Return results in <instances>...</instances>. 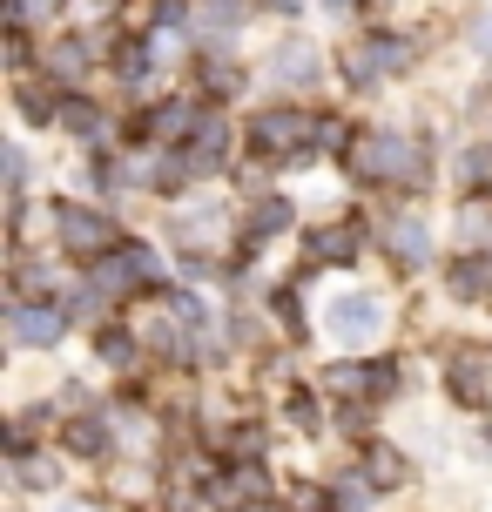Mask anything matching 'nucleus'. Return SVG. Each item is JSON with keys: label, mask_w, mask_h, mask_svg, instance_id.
Returning <instances> with one entry per match:
<instances>
[{"label": "nucleus", "mask_w": 492, "mask_h": 512, "mask_svg": "<svg viewBox=\"0 0 492 512\" xmlns=\"http://www.w3.org/2000/svg\"><path fill=\"white\" fill-rule=\"evenodd\" d=\"M68 445H75L81 459H102V452H108V425H95V418H75V425H68Z\"/></svg>", "instance_id": "nucleus-20"}, {"label": "nucleus", "mask_w": 492, "mask_h": 512, "mask_svg": "<svg viewBox=\"0 0 492 512\" xmlns=\"http://www.w3.org/2000/svg\"><path fill=\"white\" fill-rule=\"evenodd\" d=\"M378 236H385V250L398 256L405 270H425V263H432V223L412 216V209H391L385 223H378Z\"/></svg>", "instance_id": "nucleus-8"}, {"label": "nucleus", "mask_w": 492, "mask_h": 512, "mask_svg": "<svg viewBox=\"0 0 492 512\" xmlns=\"http://www.w3.org/2000/svg\"><path fill=\"white\" fill-rule=\"evenodd\" d=\"M196 128H203V108L189 102V95H182V102H169L156 115V135H162V142H182V135H196Z\"/></svg>", "instance_id": "nucleus-17"}, {"label": "nucleus", "mask_w": 492, "mask_h": 512, "mask_svg": "<svg viewBox=\"0 0 492 512\" xmlns=\"http://www.w3.org/2000/svg\"><path fill=\"white\" fill-rule=\"evenodd\" d=\"M88 61H95V48H88V34H61V41L48 48V68H54V75H81Z\"/></svg>", "instance_id": "nucleus-18"}, {"label": "nucleus", "mask_w": 492, "mask_h": 512, "mask_svg": "<svg viewBox=\"0 0 492 512\" xmlns=\"http://www.w3.org/2000/svg\"><path fill=\"white\" fill-rule=\"evenodd\" d=\"M270 7H277V14H297V0H270Z\"/></svg>", "instance_id": "nucleus-30"}, {"label": "nucleus", "mask_w": 492, "mask_h": 512, "mask_svg": "<svg viewBox=\"0 0 492 512\" xmlns=\"http://www.w3.org/2000/svg\"><path fill=\"white\" fill-rule=\"evenodd\" d=\"M54 230H61V250L68 256H108V209L61 203L54 209Z\"/></svg>", "instance_id": "nucleus-7"}, {"label": "nucleus", "mask_w": 492, "mask_h": 512, "mask_svg": "<svg viewBox=\"0 0 492 512\" xmlns=\"http://www.w3.org/2000/svg\"><path fill=\"white\" fill-rule=\"evenodd\" d=\"M324 331H331L337 344H371V337L385 331V304L364 297V290H344V297L324 304Z\"/></svg>", "instance_id": "nucleus-3"}, {"label": "nucleus", "mask_w": 492, "mask_h": 512, "mask_svg": "<svg viewBox=\"0 0 492 512\" xmlns=\"http://www.w3.org/2000/svg\"><path fill=\"white\" fill-rule=\"evenodd\" d=\"M486 230H492V203H486V196H472V209H466V243H479Z\"/></svg>", "instance_id": "nucleus-25"}, {"label": "nucleus", "mask_w": 492, "mask_h": 512, "mask_svg": "<svg viewBox=\"0 0 492 512\" xmlns=\"http://www.w3.org/2000/svg\"><path fill=\"white\" fill-rule=\"evenodd\" d=\"M196 21L203 27H236L243 21V0H196Z\"/></svg>", "instance_id": "nucleus-22"}, {"label": "nucleus", "mask_w": 492, "mask_h": 512, "mask_svg": "<svg viewBox=\"0 0 492 512\" xmlns=\"http://www.w3.org/2000/svg\"><path fill=\"white\" fill-rule=\"evenodd\" d=\"M223 162H230V122L223 115L209 122L203 115V128L189 135V169H223Z\"/></svg>", "instance_id": "nucleus-13"}, {"label": "nucleus", "mask_w": 492, "mask_h": 512, "mask_svg": "<svg viewBox=\"0 0 492 512\" xmlns=\"http://www.w3.org/2000/svg\"><path fill=\"white\" fill-rule=\"evenodd\" d=\"M324 7H351V0H324Z\"/></svg>", "instance_id": "nucleus-32"}, {"label": "nucleus", "mask_w": 492, "mask_h": 512, "mask_svg": "<svg viewBox=\"0 0 492 512\" xmlns=\"http://www.w3.org/2000/svg\"><path fill=\"white\" fill-rule=\"evenodd\" d=\"M61 128H68V135H102V108L68 95V102H61Z\"/></svg>", "instance_id": "nucleus-19"}, {"label": "nucleus", "mask_w": 492, "mask_h": 512, "mask_svg": "<svg viewBox=\"0 0 492 512\" xmlns=\"http://www.w3.org/2000/svg\"><path fill=\"white\" fill-rule=\"evenodd\" d=\"M472 48H479V54L492 61V21H479V27H472Z\"/></svg>", "instance_id": "nucleus-28"}, {"label": "nucleus", "mask_w": 492, "mask_h": 512, "mask_svg": "<svg viewBox=\"0 0 492 512\" xmlns=\"http://www.w3.org/2000/svg\"><path fill=\"white\" fill-rule=\"evenodd\" d=\"M317 115H304V108H263L257 122H250V142H257L263 155L277 149V155H290V162H304V155L317 149Z\"/></svg>", "instance_id": "nucleus-2"}, {"label": "nucleus", "mask_w": 492, "mask_h": 512, "mask_svg": "<svg viewBox=\"0 0 492 512\" xmlns=\"http://www.w3.org/2000/svg\"><path fill=\"white\" fill-rule=\"evenodd\" d=\"M61 512H102V506H81V499H68V506H61Z\"/></svg>", "instance_id": "nucleus-29"}, {"label": "nucleus", "mask_w": 492, "mask_h": 512, "mask_svg": "<svg viewBox=\"0 0 492 512\" xmlns=\"http://www.w3.org/2000/svg\"><path fill=\"white\" fill-rule=\"evenodd\" d=\"M331 391H344V398H385V391H398V364L378 358V364H331Z\"/></svg>", "instance_id": "nucleus-10"}, {"label": "nucleus", "mask_w": 492, "mask_h": 512, "mask_svg": "<svg viewBox=\"0 0 492 512\" xmlns=\"http://www.w3.org/2000/svg\"><path fill=\"white\" fill-rule=\"evenodd\" d=\"M270 75L284 81V88H311V81L324 75V54H317L311 41H284V48L270 54Z\"/></svg>", "instance_id": "nucleus-12"}, {"label": "nucleus", "mask_w": 492, "mask_h": 512, "mask_svg": "<svg viewBox=\"0 0 492 512\" xmlns=\"http://www.w3.org/2000/svg\"><path fill=\"white\" fill-rule=\"evenodd\" d=\"M7 331H14V344L54 351V344H61V331H68V310L54 304V297H21V304L7 310Z\"/></svg>", "instance_id": "nucleus-6"}, {"label": "nucleus", "mask_w": 492, "mask_h": 512, "mask_svg": "<svg viewBox=\"0 0 492 512\" xmlns=\"http://www.w3.org/2000/svg\"><path fill=\"white\" fill-rule=\"evenodd\" d=\"M162 256L149 243H122L115 256H95V283H102V297H129L135 283H156Z\"/></svg>", "instance_id": "nucleus-5"}, {"label": "nucleus", "mask_w": 492, "mask_h": 512, "mask_svg": "<svg viewBox=\"0 0 492 512\" xmlns=\"http://www.w3.org/2000/svg\"><path fill=\"white\" fill-rule=\"evenodd\" d=\"M445 384H452L459 405H486V391H492V344H459L452 364H445Z\"/></svg>", "instance_id": "nucleus-9"}, {"label": "nucleus", "mask_w": 492, "mask_h": 512, "mask_svg": "<svg viewBox=\"0 0 492 512\" xmlns=\"http://www.w3.org/2000/svg\"><path fill=\"white\" fill-rule=\"evenodd\" d=\"M243 512H277V506H243Z\"/></svg>", "instance_id": "nucleus-31"}, {"label": "nucleus", "mask_w": 492, "mask_h": 512, "mask_svg": "<svg viewBox=\"0 0 492 512\" xmlns=\"http://www.w3.org/2000/svg\"><path fill=\"white\" fill-rule=\"evenodd\" d=\"M14 472H21V486H27V492L54 486V465H48V459H27V452H21V459H14Z\"/></svg>", "instance_id": "nucleus-24"}, {"label": "nucleus", "mask_w": 492, "mask_h": 512, "mask_svg": "<svg viewBox=\"0 0 492 512\" xmlns=\"http://www.w3.org/2000/svg\"><path fill=\"white\" fill-rule=\"evenodd\" d=\"M445 283H452V297L479 304V297H492V263H486V256H459V263L445 270Z\"/></svg>", "instance_id": "nucleus-14"}, {"label": "nucleus", "mask_w": 492, "mask_h": 512, "mask_svg": "<svg viewBox=\"0 0 492 512\" xmlns=\"http://www.w3.org/2000/svg\"><path fill=\"white\" fill-rule=\"evenodd\" d=\"M364 486H371V492L405 486V459H398L391 445H371V452H364Z\"/></svg>", "instance_id": "nucleus-16"}, {"label": "nucleus", "mask_w": 492, "mask_h": 512, "mask_svg": "<svg viewBox=\"0 0 492 512\" xmlns=\"http://www.w3.org/2000/svg\"><path fill=\"white\" fill-rule=\"evenodd\" d=\"M290 411H297V425H304V432H317V405H311V398H304V391L290 398Z\"/></svg>", "instance_id": "nucleus-27"}, {"label": "nucleus", "mask_w": 492, "mask_h": 512, "mask_svg": "<svg viewBox=\"0 0 492 512\" xmlns=\"http://www.w3.org/2000/svg\"><path fill=\"white\" fill-rule=\"evenodd\" d=\"M290 223H297V203H290V196H257L250 216H243V250H257V243H270V236H284Z\"/></svg>", "instance_id": "nucleus-11"}, {"label": "nucleus", "mask_w": 492, "mask_h": 512, "mask_svg": "<svg viewBox=\"0 0 492 512\" xmlns=\"http://www.w3.org/2000/svg\"><path fill=\"white\" fill-rule=\"evenodd\" d=\"M358 243H364V236L351 230V223H331V230L311 236V256H317V263H358Z\"/></svg>", "instance_id": "nucleus-15"}, {"label": "nucleus", "mask_w": 492, "mask_h": 512, "mask_svg": "<svg viewBox=\"0 0 492 512\" xmlns=\"http://www.w3.org/2000/svg\"><path fill=\"white\" fill-rule=\"evenodd\" d=\"M479 176H492V149H472L466 155V182H479Z\"/></svg>", "instance_id": "nucleus-26"}, {"label": "nucleus", "mask_w": 492, "mask_h": 512, "mask_svg": "<svg viewBox=\"0 0 492 512\" xmlns=\"http://www.w3.org/2000/svg\"><path fill=\"white\" fill-rule=\"evenodd\" d=\"M398 68H412V41L405 34H371V41H358V48L344 54V75L358 81V88L398 75Z\"/></svg>", "instance_id": "nucleus-4"}, {"label": "nucleus", "mask_w": 492, "mask_h": 512, "mask_svg": "<svg viewBox=\"0 0 492 512\" xmlns=\"http://www.w3.org/2000/svg\"><path fill=\"white\" fill-rule=\"evenodd\" d=\"M21 115L27 122H61V102H48L41 88H21Z\"/></svg>", "instance_id": "nucleus-23"}, {"label": "nucleus", "mask_w": 492, "mask_h": 512, "mask_svg": "<svg viewBox=\"0 0 492 512\" xmlns=\"http://www.w3.org/2000/svg\"><path fill=\"white\" fill-rule=\"evenodd\" d=\"M95 351H102L108 371H129V364H135V337L129 331H102V337H95Z\"/></svg>", "instance_id": "nucleus-21"}, {"label": "nucleus", "mask_w": 492, "mask_h": 512, "mask_svg": "<svg viewBox=\"0 0 492 512\" xmlns=\"http://www.w3.org/2000/svg\"><path fill=\"white\" fill-rule=\"evenodd\" d=\"M351 162H358L364 182H391V189H418L425 182V149H418L412 135H398V128H378V135H364L358 149H351Z\"/></svg>", "instance_id": "nucleus-1"}]
</instances>
